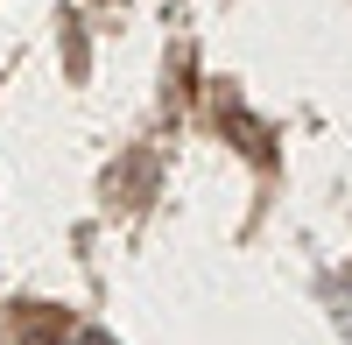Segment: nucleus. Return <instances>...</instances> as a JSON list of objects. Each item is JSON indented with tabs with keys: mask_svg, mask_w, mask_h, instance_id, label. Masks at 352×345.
Returning a JSON list of instances; mask_svg holds the SVG:
<instances>
[{
	"mask_svg": "<svg viewBox=\"0 0 352 345\" xmlns=\"http://www.w3.org/2000/svg\"><path fill=\"white\" fill-rule=\"evenodd\" d=\"M21 345H78V338H71L64 324H56V318H36V324L21 331Z\"/></svg>",
	"mask_w": 352,
	"mask_h": 345,
	"instance_id": "1",
	"label": "nucleus"
}]
</instances>
